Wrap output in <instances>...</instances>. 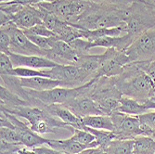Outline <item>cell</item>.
Here are the masks:
<instances>
[{
  "label": "cell",
  "instance_id": "6da1fadb",
  "mask_svg": "<svg viewBox=\"0 0 155 154\" xmlns=\"http://www.w3.org/2000/svg\"><path fill=\"white\" fill-rule=\"evenodd\" d=\"M111 80L124 97L139 102L150 100L155 95V84L150 77L138 68L135 61L125 66L124 71Z\"/></svg>",
  "mask_w": 155,
  "mask_h": 154
},
{
  "label": "cell",
  "instance_id": "7a4b0ae2",
  "mask_svg": "<svg viewBox=\"0 0 155 154\" xmlns=\"http://www.w3.org/2000/svg\"><path fill=\"white\" fill-rule=\"evenodd\" d=\"M124 9L87 0V5L84 12L72 23H69L83 30H97L114 27L126 28V24L124 21Z\"/></svg>",
  "mask_w": 155,
  "mask_h": 154
},
{
  "label": "cell",
  "instance_id": "3957f363",
  "mask_svg": "<svg viewBox=\"0 0 155 154\" xmlns=\"http://www.w3.org/2000/svg\"><path fill=\"white\" fill-rule=\"evenodd\" d=\"M4 111L25 119L31 129L39 135L58 134L60 130H68L72 132L73 129L72 126L66 124L59 118L51 115L45 110L38 107L20 106Z\"/></svg>",
  "mask_w": 155,
  "mask_h": 154
},
{
  "label": "cell",
  "instance_id": "277c9868",
  "mask_svg": "<svg viewBox=\"0 0 155 154\" xmlns=\"http://www.w3.org/2000/svg\"><path fill=\"white\" fill-rule=\"evenodd\" d=\"M124 21L126 24V34L136 39L155 27V10L143 0H137L124 9Z\"/></svg>",
  "mask_w": 155,
  "mask_h": 154
},
{
  "label": "cell",
  "instance_id": "5b68a950",
  "mask_svg": "<svg viewBox=\"0 0 155 154\" xmlns=\"http://www.w3.org/2000/svg\"><path fill=\"white\" fill-rule=\"evenodd\" d=\"M89 96L106 115H110L119 110L123 97L122 93L109 77L95 78L90 85Z\"/></svg>",
  "mask_w": 155,
  "mask_h": 154
},
{
  "label": "cell",
  "instance_id": "8992f818",
  "mask_svg": "<svg viewBox=\"0 0 155 154\" xmlns=\"http://www.w3.org/2000/svg\"><path fill=\"white\" fill-rule=\"evenodd\" d=\"M47 77L61 82V87L74 88L89 83L93 78L74 64H58L52 69H46Z\"/></svg>",
  "mask_w": 155,
  "mask_h": 154
},
{
  "label": "cell",
  "instance_id": "52a82bcc",
  "mask_svg": "<svg viewBox=\"0 0 155 154\" xmlns=\"http://www.w3.org/2000/svg\"><path fill=\"white\" fill-rule=\"evenodd\" d=\"M36 5L53 13L61 20L72 23L86 9L87 0H52Z\"/></svg>",
  "mask_w": 155,
  "mask_h": 154
},
{
  "label": "cell",
  "instance_id": "ba28073f",
  "mask_svg": "<svg viewBox=\"0 0 155 154\" xmlns=\"http://www.w3.org/2000/svg\"><path fill=\"white\" fill-rule=\"evenodd\" d=\"M88 83L79 87L74 88H68V87H56L49 90L45 91H35L32 89H27L26 93L30 97H33L35 100H39L45 105H52V104H64L70 100L74 99V97H77L81 93L84 91L87 88Z\"/></svg>",
  "mask_w": 155,
  "mask_h": 154
},
{
  "label": "cell",
  "instance_id": "9c48e42d",
  "mask_svg": "<svg viewBox=\"0 0 155 154\" xmlns=\"http://www.w3.org/2000/svg\"><path fill=\"white\" fill-rule=\"evenodd\" d=\"M1 30L8 32L10 35V52L27 56H41V57L48 58V50H44L35 45L27 37L24 32L17 26L14 24H9L1 27Z\"/></svg>",
  "mask_w": 155,
  "mask_h": 154
},
{
  "label": "cell",
  "instance_id": "30bf717a",
  "mask_svg": "<svg viewBox=\"0 0 155 154\" xmlns=\"http://www.w3.org/2000/svg\"><path fill=\"white\" fill-rule=\"evenodd\" d=\"M124 52L132 62L155 59V27L136 38Z\"/></svg>",
  "mask_w": 155,
  "mask_h": 154
},
{
  "label": "cell",
  "instance_id": "8fae6325",
  "mask_svg": "<svg viewBox=\"0 0 155 154\" xmlns=\"http://www.w3.org/2000/svg\"><path fill=\"white\" fill-rule=\"evenodd\" d=\"M110 118L114 124V133L119 139H135L140 136H146L137 116H132L116 110Z\"/></svg>",
  "mask_w": 155,
  "mask_h": 154
},
{
  "label": "cell",
  "instance_id": "7c38bea8",
  "mask_svg": "<svg viewBox=\"0 0 155 154\" xmlns=\"http://www.w3.org/2000/svg\"><path fill=\"white\" fill-rule=\"evenodd\" d=\"M108 57L98 69L95 78L101 77H115L124 73L125 66L132 62L124 51L117 50L116 48H106Z\"/></svg>",
  "mask_w": 155,
  "mask_h": 154
},
{
  "label": "cell",
  "instance_id": "4fadbf2b",
  "mask_svg": "<svg viewBox=\"0 0 155 154\" xmlns=\"http://www.w3.org/2000/svg\"><path fill=\"white\" fill-rule=\"evenodd\" d=\"M92 81L93 80L88 83L87 88L84 89L83 93L63 104L79 118H84L91 115H106L89 96V88Z\"/></svg>",
  "mask_w": 155,
  "mask_h": 154
},
{
  "label": "cell",
  "instance_id": "5bb4252c",
  "mask_svg": "<svg viewBox=\"0 0 155 154\" xmlns=\"http://www.w3.org/2000/svg\"><path fill=\"white\" fill-rule=\"evenodd\" d=\"M2 111H4V110H2ZM4 113L8 116L9 121L12 123V124L14 125L15 130L17 131L19 136L21 138V141L24 146H26L28 148H31V149H35L36 147L48 145V139L41 136L39 134L34 132L28 123L21 122V120L18 119L17 116L13 115L11 113H6V111H4Z\"/></svg>",
  "mask_w": 155,
  "mask_h": 154
},
{
  "label": "cell",
  "instance_id": "9a60e30c",
  "mask_svg": "<svg viewBox=\"0 0 155 154\" xmlns=\"http://www.w3.org/2000/svg\"><path fill=\"white\" fill-rule=\"evenodd\" d=\"M79 58L76 51L67 42L53 37L51 48L48 50V59L58 64H74Z\"/></svg>",
  "mask_w": 155,
  "mask_h": 154
},
{
  "label": "cell",
  "instance_id": "2e32d148",
  "mask_svg": "<svg viewBox=\"0 0 155 154\" xmlns=\"http://www.w3.org/2000/svg\"><path fill=\"white\" fill-rule=\"evenodd\" d=\"M11 22L21 30H28L37 24H44L41 19V10L31 5H23L11 17Z\"/></svg>",
  "mask_w": 155,
  "mask_h": 154
},
{
  "label": "cell",
  "instance_id": "e0dca14e",
  "mask_svg": "<svg viewBox=\"0 0 155 154\" xmlns=\"http://www.w3.org/2000/svg\"><path fill=\"white\" fill-rule=\"evenodd\" d=\"M12 61V64L15 67H27L36 70H46L52 69L58 65L55 61L41 56H27L21 54H16L10 52L8 54Z\"/></svg>",
  "mask_w": 155,
  "mask_h": 154
},
{
  "label": "cell",
  "instance_id": "ac0fdd59",
  "mask_svg": "<svg viewBox=\"0 0 155 154\" xmlns=\"http://www.w3.org/2000/svg\"><path fill=\"white\" fill-rule=\"evenodd\" d=\"M48 111L51 115L59 118L66 124L70 125L76 129H84V124L82 123V118H79L74 113H73L68 108H66L63 104H52V105H45L42 108Z\"/></svg>",
  "mask_w": 155,
  "mask_h": 154
},
{
  "label": "cell",
  "instance_id": "d6986e66",
  "mask_svg": "<svg viewBox=\"0 0 155 154\" xmlns=\"http://www.w3.org/2000/svg\"><path fill=\"white\" fill-rule=\"evenodd\" d=\"M108 57V50L106 49L102 54H87L83 55L78 58L74 65L83 69L84 72L87 73L93 79H95L96 74L101 68L104 61Z\"/></svg>",
  "mask_w": 155,
  "mask_h": 154
},
{
  "label": "cell",
  "instance_id": "ffe728a7",
  "mask_svg": "<svg viewBox=\"0 0 155 154\" xmlns=\"http://www.w3.org/2000/svg\"><path fill=\"white\" fill-rule=\"evenodd\" d=\"M135 38L129 34H124L121 36H105L98 38L92 42L93 48H116L120 51H124L133 42Z\"/></svg>",
  "mask_w": 155,
  "mask_h": 154
},
{
  "label": "cell",
  "instance_id": "44dd1931",
  "mask_svg": "<svg viewBox=\"0 0 155 154\" xmlns=\"http://www.w3.org/2000/svg\"><path fill=\"white\" fill-rule=\"evenodd\" d=\"M21 87L35 91H45L61 87V82L48 77H31L21 78Z\"/></svg>",
  "mask_w": 155,
  "mask_h": 154
},
{
  "label": "cell",
  "instance_id": "7402d4cb",
  "mask_svg": "<svg viewBox=\"0 0 155 154\" xmlns=\"http://www.w3.org/2000/svg\"><path fill=\"white\" fill-rule=\"evenodd\" d=\"M48 146L65 154H78L84 149H88L87 146L74 140L72 137L66 139H48Z\"/></svg>",
  "mask_w": 155,
  "mask_h": 154
},
{
  "label": "cell",
  "instance_id": "603a6c76",
  "mask_svg": "<svg viewBox=\"0 0 155 154\" xmlns=\"http://www.w3.org/2000/svg\"><path fill=\"white\" fill-rule=\"evenodd\" d=\"M0 100H1L0 110H12L20 106H31L29 102H27L2 85L0 87Z\"/></svg>",
  "mask_w": 155,
  "mask_h": 154
},
{
  "label": "cell",
  "instance_id": "cb8c5ba5",
  "mask_svg": "<svg viewBox=\"0 0 155 154\" xmlns=\"http://www.w3.org/2000/svg\"><path fill=\"white\" fill-rule=\"evenodd\" d=\"M82 123L87 127L114 131V124L110 115H91L84 117L82 118Z\"/></svg>",
  "mask_w": 155,
  "mask_h": 154
},
{
  "label": "cell",
  "instance_id": "d4e9b609",
  "mask_svg": "<svg viewBox=\"0 0 155 154\" xmlns=\"http://www.w3.org/2000/svg\"><path fill=\"white\" fill-rule=\"evenodd\" d=\"M118 110L121 111V113L132 116H138L150 111L146 109L144 103L124 96L121 100V104Z\"/></svg>",
  "mask_w": 155,
  "mask_h": 154
},
{
  "label": "cell",
  "instance_id": "484cf974",
  "mask_svg": "<svg viewBox=\"0 0 155 154\" xmlns=\"http://www.w3.org/2000/svg\"><path fill=\"white\" fill-rule=\"evenodd\" d=\"M1 77V83H3V86L6 87L8 90L15 93L21 99L29 102V97H28L26 90L24 87H21V78L14 76V75H6V74H0Z\"/></svg>",
  "mask_w": 155,
  "mask_h": 154
},
{
  "label": "cell",
  "instance_id": "4316f807",
  "mask_svg": "<svg viewBox=\"0 0 155 154\" xmlns=\"http://www.w3.org/2000/svg\"><path fill=\"white\" fill-rule=\"evenodd\" d=\"M135 139H119L112 140L105 149L107 154H132Z\"/></svg>",
  "mask_w": 155,
  "mask_h": 154
},
{
  "label": "cell",
  "instance_id": "83f0119b",
  "mask_svg": "<svg viewBox=\"0 0 155 154\" xmlns=\"http://www.w3.org/2000/svg\"><path fill=\"white\" fill-rule=\"evenodd\" d=\"M132 154H155V139L147 136H137L135 138Z\"/></svg>",
  "mask_w": 155,
  "mask_h": 154
},
{
  "label": "cell",
  "instance_id": "f1b7e54d",
  "mask_svg": "<svg viewBox=\"0 0 155 154\" xmlns=\"http://www.w3.org/2000/svg\"><path fill=\"white\" fill-rule=\"evenodd\" d=\"M90 132L94 136L95 140L97 141L98 147H101L103 149H106L110 143L117 138V136L112 132V131H108V130H101V129H94L91 127H87L84 125V129Z\"/></svg>",
  "mask_w": 155,
  "mask_h": 154
},
{
  "label": "cell",
  "instance_id": "f546056e",
  "mask_svg": "<svg viewBox=\"0 0 155 154\" xmlns=\"http://www.w3.org/2000/svg\"><path fill=\"white\" fill-rule=\"evenodd\" d=\"M73 135H72V138L74 140H75L76 142L87 146L88 149L90 148H97L98 147L97 141L95 140V136L88 131L87 130H82V129H76L74 128L72 129Z\"/></svg>",
  "mask_w": 155,
  "mask_h": 154
},
{
  "label": "cell",
  "instance_id": "4dcf8cb0",
  "mask_svg": "<svg viewBox=\"0 0 155 154\" xmlns=\"http://www.w3.org/2000/svg\"><path fill=\"white\" fill-rule=\"evenodd\" d=\"M8 75H14L20 78H31V77H47L45 70H36L27 67H15L9 73Z\"/></svg>",
  "mask_w": 155,
  "mask_h": 154
},
{
  "label": "cell",
  "instance_id": "1f68e13d",
  "mask_svg": "<svg viewBox=\"0 0 155 154\" xmlns=\"http://www.w3.org/2000/svg\"><path fill=\"white\" fill-rule=\"evenodd\" d=\"M137 117L141 123L145 135L147 136H150V135L155 132V110L148 111Z\"/></svg>",
  "mask_w": 155,
  "mask_h": 154
},
{
  "label": "cell",
  "instance_id": "d6a6232c",
  "mask_svg": "<svg viewBox=\"0 0 155 154\" xmlns=\"http://www.w3.org/2000/svg\"><path fill=\"white\" fill-rule=\"evenodd\" d=\"M71 45V47L76 51L78 56H83V55H87L89 54V51L91 48H93L92 41L87 40L84 38H78L74 41H72L71 43H69Z\"/></svg>",
  "mask_w": 155,
  "mask_h": 154
},
{
  "label": "cell",
  "instance_id": "836d02e7",
  "mask_svg": "<svg viewBox=\"0 0 155 154\" xmlns=\"http://www.w3.org/2000/svg\"><path fill=\"white\" fill-rule=\"evenodd\" d=\"M0 136H1V141H5L8 143H14V144L21 143L17 131L13 128L0 127Z\"/></svg>",
  "mask_w": 155,
  "mask_h": 154
},
{
  "label": "cell",
  "instance_id": "e575fe53",
  "mask_svg": "<svg viewBox=\"0 0 155 154\" xmlns=\"http://www.w3.org/2000/svg\"><path fill=\"white\" fill-rule=\"evenodd\" d=\"M24 34L38 48L44 49V50H49L50 49V48H51V42H52L54 36L45 37V36H40V35L29 34V33H26V32H24Z\"/></svg>",
  "mask_w": 155,
  "mask_h": 154
},
{
  "label": "cell",
  "instance_id": "d590c367",
  "mask_svg": "<svg viewBox=\"0 0 155 154\" xmlns=\"http://www.w3.org/2000/svg\"><path fill=\"white\" fill-rule=\"evenodd\" d=\"M138 68L145 72L155 84V59L144 61H135Z\"/></svg>",
  "mask_w": 155,
  "mask_h": 154
},
{
  "label": "cell",
  "instance_id": "8d00e7d4",
  "mask_svg": "<svg viewBox=\"0 0 155 154\" xmlns=\"http://www.w3.org/2000/svg\"><path fill=\"white\" fill-rule=\"evenodd\" d=\"M22 31L23 32H26V33H29V34L40 35V36H45V37L55 36L54 33L52 31H50L45 24H37V25L30 28V29H28V30H22Z\"/></svg>",
  "mask_w": 155,
  "mask_h": 154
},
{
  "label": "cell",
  "instance_id": "74e56055",
  "mask_svg": "<svg viewBox=\"0 0 155 154\" xmlns=\"http://www.w3.org/2000/svg\"><path fill=\"white\" fill-rule=\"evenodd\" d=\"M14 68L9 56L5 53H0V74L8 75Z\"/></svg>",
  "mask_w": 155,
  "mask_h": 154
},
{
  "label": "cell",
  "instance_id": "f35d334b",
  "mask_svg": "<svg viewBox=\"0 0 155 154\" xmlns=\"http://www.w3.org/2000/svg\"><path fill=\"white\" fill-rule=\"evenodd\" d=\"M89 1L100 3V4H105L109 6H114L124 9L126 8H128L132 3L137 1V0H89Z\"/></svg>",
  "mask_w": 155,
  "mask_h": 154
},
{
  "label": "cell",
  "instance_id": "ab89813d",
  "mask_svg": "<svg viewBox=\"0 0 155 154\" xmlns=\"http://www.w3.org/2000/svg\"><path fill=\"white\" fill-rule=\"evenodd\" d=\"M11 39L8 32L0 30V53H5L8 55L10 53Z\"/></svg>",
  "mask_w": 155,
  "mask_h": 154
},
{
  "label": "cell",
  "instance_id": "60d3db41",
  "mask_svg": "<svg viewBox=\"0 0 155 154\" xmlns=\"http://www.w3.org/2000/svg\"><path fill=\"white\" fill-rule=\"evenodd\" d=\"M34 150H35V154H65L63 152H61L59 150H56V149L48 147V145L36 147L34 149Z\"/></svg>",
  "mask_w": 155,
  "mask_h": 154
},
{
  "label": "cell",
  "instance_id": "b9f144b4",
  "mask_svg": "<svg viewBox=\"0 0 155 154\" xmlns=\"http://www.w3.org/2000/svg\"><path fill=\"white\" fill-rule=\"evenodd\" d=\"M78 154H107V153L105 149L101 147H97V148H90V149H84Z\"/></svg>",
  "mask_w": 155,
  "mask_h": 154
},
{
  "label": "cell",
  "instance_id": "7bdbcfd3",
  "mask_svg": "<svg viewBox=\"0 0 155 154\" xmlns=\"http://www.w3.org/2000/svg\"><path fill=\"white\" fill-rule=\"evenodd\" d=\"M16 1L21 5H36L39 3H43V2H50L52 0H16Z\"/></svg>",
  "mask_w": 155,
  "mask_h": 154
},
{
  "label": "cell",
  "instance_id": "ee69618b",
  "mask_svg": "<svg viewBox=\"0 0 155 154\" xmlns=\"http://www.w3.org/2000/svg\"><path fill=\"white\" fill-rule=\"evenodd\" d=\"M144 105L148 110H155V101L148 100V101L144 102Z\"/></svg>",
  "mask_w": 155,
  "mask_h": 154
},
{
  "label": "cell",
  "instance_id": "f6af8a7d",
  "mask_svg": "<svg viewBox=\"0 0 155 154\" xmlns=\"http://www.w3.org/2000/svg\"><path fill=\"white\" fill-rule=\"evenodd\" d=\"M143 1L148 5L150 6L151 8H153L155 10V0H143Z\"/></svg>",
  "mask_w": 155,
  "mask_h": 154
},
{
  "label": "cell",
  "instance_id": "bcb514c9",
  "mask_svg": "<svg viewBox=\"0 0 155 154\" xmlns=\"http://www.w3.org/2000/svg\"><path fill=\"white\" fill-rule=\"evenodd\" d=\"M11 1H16V0H0L1 3H6V2H11Z\"/></svg>",
  "mask_w": 155,
  "mask_h": 154
},
{
  "label": "cell",
  "instance_id": "7dc6e473",
  "mask_svg": "<svg viewBox=\"0 0 155 154\" xmlns=\"http://www.w3.org/2000/svg\"><path fill=\"white\" fill-rule=\"evenodd\" d=\"M150 137H152V138H154V139H155V132H153V133L150 135Z\"/></svg>",
  "mask_w": 155,
  "mask_h": 154
},
{
  "label": "cell",
  "instance_id": "c3c4849f",
  "mask_svg": "<svg viewBox=\"0 0 155 154\" xmlns=\"http://www.w3.org/2000/svg\"><path fill=\"white\" fill-rule=\"evenodd\" d=\"M150 100H153V101H155V95H154V97H152V99H151Z\"/></svg>",
  "mask_w": 155,
  "mask_h": 154
}]
</instances>
